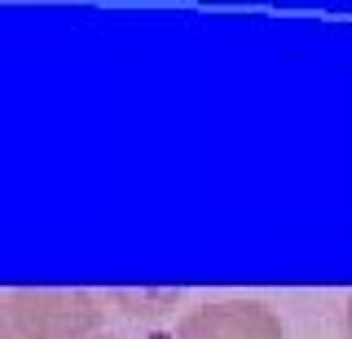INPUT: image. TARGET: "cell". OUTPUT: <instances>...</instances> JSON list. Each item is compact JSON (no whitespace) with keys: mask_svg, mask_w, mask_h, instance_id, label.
Here are the masks:
<instances>
[{"mask_svg":"<svg viewBox=\"0 0 352 339\" xmlns=\"http://www.w3.org/2000/svg\"><path fill=\"white\" fill-rule=\"evenodd\" d=\"M176 339H286V331L264 304H207L176 326Z\"/></svg>","mask_w":352,"mask_h":339,"instance_id":"obj_2","label":"cell"},{"mask_svg":"<svg viewBox=\"0 0 352 339\" xmlns=\"http://www.w3.org/2000/svg\"><path fill=\"white\" fill-rule=\"evenodd\" d=\"M0 339H22L18 331H9V326H0Z\"/></svg>","mask_w":352,"mask_h":339,"instance_id":"obj_3","label":"cell"},{"mask_svg":"<svg viewBox=\"0 0 352 339\" xmlns=\"http://www.w3.org/2000/svg\"><path fill=\"white\" fill-rule=\"evenodd\" d=\"M348 335H352V300H348Z\"/></svg>","mask_w":352,"mask_h":339,"instance_id":"obj_4","label":"cell"},{"mask_svg":"<svg viewBox=\"0 0 352 339\" xmlns=\"http://www.w3.org/2000/svg\"><path fill=\"white\" fill-rule=\"evenodd\" d=\"M0 326L22 339H88L102 326V309L84 291H9Z\"/></svg>","mask_w":352,"mask_h":339,"instance_id":"obj_1","label":"cell"}]
</instances>
